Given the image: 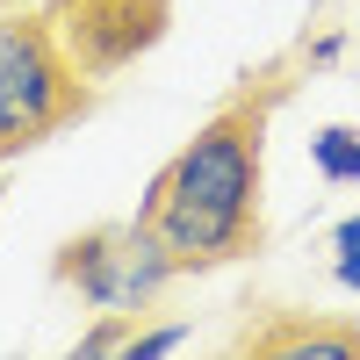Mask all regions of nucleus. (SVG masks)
<instances>
[{"label":"nucleus","mask_w":360,"mask_h":360,"mask_svg":"<svg viewBox=\"0 0 360 360\" xmlns=\"http://www.w3.org/2000/svg\"><path fill=\"white\" fill-rule=\"evenodd\" d=\"M288 94L281 72H245L238 94L209 108V123L152 173L137 224L166 245L180 274H217L252 259L266 238V123Z\"/></svg>","instance_id":"nucleus-1"},{"label":"nucleus","mask_w":360,"mask_h":360,"mask_svg":"<svg viewBox=\"0 0 360 360\" xmlns=\"http://www.w3.org/2000/svg\"><path fill=\"white\" fill-rule=\"evenodd\" d=\"M86 108H94V86H86L79 58L65 51L58 22L0 8V166L37 152Z\"/></svg>","instance_id":"nucleus-2"},{"label":"nucleus","mask_w":360,"mask_h":360,"mask_svg":"<svg viewBox=\"0 0 360 360\" xmlns=\"http://www.w3.org/2000/svg\"><path fill=\"white\" fill-rule=\"evenodd\" d=\"M51 281L72 288L79 303H94L101 317H137L144 303H159V288L180 281V266L166 259V245L137 217L130 224H94L58 245L51 259Z\"/></svg>","instance_id":"nucleus-3"},{"label":"nucleus","mask_w":360,"mask_h":360,"mask_svg":"<svg viewBox=\"0 0 360 360\" xmlns=\"http://www.w3.org/2000/svg\"><path fill=\"white\" fill-rule=\"evenodd\" d=\"M51 22L65 37V51L79 58V72L108 79L166 37L173 0H51Z\"/></svg>","instance_id":"nucleus-4"},{"label":"nucleus","mask_w":360,"mask_h":360,"mask_svg":"<svg viewBox=\"0 0 360 360\" xmlns=\"http://www.w3.org/2000/svg\"><path fill=\"white\" fill-rule=\"evenodd\" d=\"M245 353H259V360H360V332L353 324H303L295 310H281V324L274 332H245L238 339Z\"/></svg>","instance_id":"nucleus-5"},{"label":"nucleus","mask_w":360,"mask_h":360,"mask_svg":"<svg viewBox=\"0 0 360 360\" xmlns=\"http://www.w3.org/2000/svg\"><path fill=\"white\" fill-rule=\"evenodd\" d=\"M310 166L332 188H360V123H324L310 137Z\"/></svg>","instance_id":"nucleus-6"},{"label":"nucleus","mask_w":360,"mask_h":360,"mask_svg":"<svg viewBox=\"0 0 360 360\" xmlns=\"http://www.w3.org/2000/svg\"><path fill=\"white\" fill-rule=\"evenodd\" d=\"M324 252H332V281L360 295V209H353V217H346L332 238H324Z\"/></svg>","instance_id":"nucleus-7"},{"label":"nucleus","mask_w":360,"mask_h":360,"mask_svg":"<svg viewBox=\"0 0 360 360\" xmlns=\"http://www.w3.org/2000/svg\"><path fill=\"white\" fill-rule=\"evenodd\" d=\"M180 346H188V324H159V332H130L123 360H152V353H180Z\"/></svg>","instance_id":"nucleus-8"},{"label":"nucleus","mask_w":360,"mask_h":360,"mask_svg":"<svg viewBox=\"0 0 360 360\" xmlns=\"http://www.w3.org/2000/svg\"><path fill=\"white\" fill-rule=\"evenodd\" d=\"M0 8H8V0H0Z\"/></svg>","instance_id":"nucleus-9"},{"label":"nucleus","mask_w":360,"mask_h":360,"mask_svg":"<svg viewBox=\"0 0 360 360\" xmlns=\"http://www.w3.org/2000/svg\"><path fill=\"white\" fill-rule=\"evenodd\" d=\"M0 195H8V188H0Z\"/></svg>","instance_id":"nucleus-10"}]
</instances>
